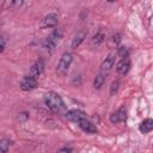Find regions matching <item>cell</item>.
<instances>
[{"instance_id":"6da1fadb","label":"cell","mask_w":153,"mask_h":153,"mask_svg":"<svg viewBox=\"0 0 153 153\" xmlns=\"http://www.w3.org/2000/svg\"><path fill=\"white\" fill-rule=\"evenodd\" d=\"M43 100H44V104L48 106V109L53 112H56V114H61L66 110V105L61 98V96L54 91H49L44 94L43 97Z\"/></svg>"},{"instance_id":"7a4b0ae2","label":"cell","mask_w":153,"mask_h":153,"mask_svg":"<svg viewBox=\"0 0 153 153\" xmlns=\"http://www.w3.org/2000/svg\"><path fill=\"white\" fill-rule=\"evenodd\" d=\"M72 61H73V55L69 51H65L61 55V57L56 65V74L59 76H65L67 74V72L69 71Z\"/></svg>"},{"instance_id":"3957f363","label":"cell","mask_w":153,"mask_h":153,"mask_svg":"<svg viewBox=\"0 0 153 153\" xmlns=\"http://www.w3.org/2000/svg\"><path fill=\"white\" fill-rule=\"evenodd\" d=\"M38 84V78L36 76H31V75H25L22 80H20V84H19V87L20 90L23 91H31L33 90Z\"/></svg>"},{"instance_id":"277c9868","label":"cell","mask_w":153,"mask_h":153,"mask_svg":"<svg viewBox=\"0 0 153 153\" xmlns=\"http://www.w3.org/2000/svg\"><path fill=\"white\" fill-rule=\"evenodd\" d=\"M78 126H79V128L82 130V131H85V133H87V134H96L97 131H98V129H97V127L90 121V120H87L86 117H82V118H80L78 122Z\"/></svg>"},{"instance_id":"5b68a950","label":"cell","mask_w":153,"mask_h":153,"mask_svg":"<svg viewBox=\"0 0 153 153\" xmlns=\"http://www.w3.org/2000/svg\"><path fill=\"white\" fill-rule=\"evenodd\" d=\"M59 23V17L56 13H49L47 14L42 22H41V27L47 29V27H55Z\"/></svg>"},{"instance_id":"8992f818","label":"cell","mask_w":153,"mask_h":153,"mask_svg":"<svg viewBox=\"0 0 153 153\" xmlns=\"http://www.w3.org/2000/svg\"><path fill=\"white\" fill-rule=\"evenodd\" d=\"M43 71H44V61H43L42 59H38V60H37V61H35V62H33V65L30 67L27 75H31V76H36V78H38V76L43 73Z\"/></svg>"},{"instance_id":"52a82bcc","label":"cell","mask_w":153,"mask_h":153,"mask_svg":"<svg viewBox=\"0 0 153 153\" xmlns=\"http://www.w3.org/2000/svg\"><path fill=\"white\" fill-rule=\"evenodd\" d=\"M114 65H115V53H110V54L104 59V61L100 63L99 71L108 74V73L111 71V68L114 67Z\"/></svg>"},{"instance_id":"ba28073f","label":"cell","mask_w":153,"mask_h":153,"mask_svg":"<svg viewBox=\"0 0 153 153\" xmlns=\"http://www.w3.org/2000/svg\"><path fill=\"white\" fill-rule=\"evenodd\" d=\"M130 66H131V63H130V60L128 57L127 59H121L116 65V71L120 75H126L129 72Z\"/></svg>"},{"instance_id":"9c48e42d","label":"cell","mask_w":153,"mask_h":153,"mask_svg":"<svg viewBox=\"0 0 153 153\" xmlns=\"http://www.w3.org/2000/svg\"><path fill=\"white\" fill-rule=\"evenodd\" d=\"M65 116H66V118H67L68 121H72V122H78L80 118L86 117L85 112L81 111V110H78V109H73V110L67 111V112L65 114Z\"/></svg>"},{"instance_id":"30bf717a","label":"cell","mask_w":153,"mask_h":153,"mask_svg":"<svg viewBox=\"0 0 153 153\" xmlns=\"http://www.w3.org/2000/svg\"><path fill=\"white\" fill-rule=\"evenodd\" d=\"M152 129H153V120L149 118V117L148 118H145L140 123V126H139V130L142 134H148V133L152 131Z\"/></svg>"},{"instance_id":"8fae6325","label":"cell","mask_w":153,"mask_h":153,"mask_svg":"<svg viewBox=\"0 0 153 153\" xmlns=\"http://www.w3.org/2000/svg\"><path fill=\"white\" fill-rule=\"evenodd\" d=\"M86 32L85 31H79L74 37H73V39H72V43H71V47H72V49H76L82 42H84V39L86 38Z\"/></svg>"},{"instance_id":"7c38bea8","label":"cell","mask_w":153,"mask_h":153,"mask_svg":"<svg viewBox=\"0 0 153 153\" xmlns=\"http://www.w3.org/2000/svg\"><path fill=\"white\" fill-rule=\"evenodd\" d=\"M106 73H104V72H98L97 73V75L94 76V80H93V87L96 88V90H99V88H102V86L104 85V82H105V79H106Z\"/></svg>"},{"instance_id":"4fadbf2b","label":"cell","mask_w":153,"mask_h":153,"mask_svg":"<svg viewBox=\"0 0 153 153\" xmlns=\"http://www.w3.org/2000/svg\"><path fill=\"white\" fill-rule=\"evenodd\" d=\"M24 4V0H5L4 1V8L5 10H17L22 7Z\"/></svg>"},{"instance_id":"5bb4252c","label":"cell","mask_w":153,"mask_h":153,"mask_svg":"<svg viewBox=\"0 0 153 153\" xmlns=\"http://www.w3.org/2000/svg\"><path fill=\"white\" fill-rule=\"evenodd\" d=\"M104 41H105V33H104L103 31H98V32L93 36V38H92V44L96 45V47H98V45H100Z\"/></svg>"},{"instance_id":"9a60e30c","label":"cell","mask_w":153,"mask_h":153,"mask_svg":"<svg viewBox=\"0 0 153 153\" xmlns=\"http://www.w3.org/2000/svg\"><path fill=\"white\" fill-rule=\"evenodd\" d=\"M120 43H121V35L120 33H114L109 38L108 45H109V48H116V47L120 45Z\"/></svg>"},{"instance_id":"2e32d148","label":"cell","mask_w":153,"mask_h":153,"mask_svg":"<svg viewBox=\"0 0 153 153\" xmlns=\"http://www.w3.org/2000/svg\"><path fill=\"white\" fill-rule=\"evenodd\" d=\"M47 38L50 39V41L54 42V43H57V41H60V39L62 38V31L59 30V29H55V30H54Z\"/></svg>"},{"instance_id":"e0dca14e","label":"cell","mask_w":153,"mask_h":153,"mask_svg":"<svg viewBox=\"0 0 153 153\" xmlns=\"http://www.w3.org/2000/svg\"><path fill=\"white\" fill-rule=\"evenodd\" d=\"M12 141L8 140V139H2L0 140V153H6L11 146Z\"/></svg>"},{"instance_id":"ac0fdd59","label":"cell","mask_w":153,"mask_h":153,"mask_svg":"<svg viewBox=\"0 0 153 153\" xmlns=\"http://www.w3.org/2000/svg\"><path fill=\"white\" fill-rule=\"evenodd\" d=\"M117 55L121 59H127V57H129V49L124 45H120L117 48Z\"/></svg>"},{"instance_id":"d6986e66","label":"cell","mask_w":153,"mask_h":153,"mask_svg":"<svg viewBox=\"0 0 153 153\" xmlns=\"http://www.w3.org/2000/svg\"><path fill=\"white\" fill-rule=\"evenodd\" d=\"M116 114H117V117H118V121L120 122H126L127 121V109L124 106H121L116 111Z\"/></svg>"},{"instance_id":"ffe728a7","label":"cell","mask_w":153,"mask_h":153,"mask_svg":"<svg viewBox=\"0 0 153 153\" xmlns=\"http://www.w3.org/2000/svg\"><path fill=\"white\" fill-rule=\"evenodd\" d=\"M27 120H29V112H27V111H22V112H19L18 116H17V121H18L19 123H25Z\"/></svg>"},{"instance_id":"44dd1931","label":"cell","mask_w":153,"mask_h":153,"mask_svg":"<svg viewBox=\"0 0 153 153\" xmlns=\"http://www.w3.org/2000/svg\"><path fill=\"white\" fill-rule=\"evenodd\" d=\"M118 86H120V81H118V80H114V81L111 82V85H110V94H111V96L117 92Z\"/></svg>"},{"instance_id":"7402d4cb","label":"cell","mask_w":153,"mask_h":153,"mask_svg":"<svg viewBox=\"0 0 153 153\" xmlns=\"http://www.w3.org/2000/svg\"><path fill=\"white\" fill-rule=\"evenodd\" d=\"M5 47H6V38L5 36H0V53L4 51Z\"/></svg>"},{"instance_id":"603a6c76","label":"cell","mask_w":153,"mask_h":153,"mask_svg":"<svg viewBox=\"0 0 153 153\" xmlns=\"http://www.w3.org/2000/svg\"><path fill=\"white\" fill-rule=\"evenodd\" d=\"M72 151H73V148H71V147H62L59 149V152H67V153H69Z\"/></svg>"},{"instance_id":"cb8c5ba5","label":"cell","mask_w":153,"mask_h":153,"mask_svg":"<svg viewBox=\"0 0 153 153\" xmlns=\"http://www.w3.org/2000/svg\"><path fill=\"white\" fill-rule=\"evenodd\" d=\"M109 2H114V1H116V0H108Z\"/></svg>"}]
</instances>
